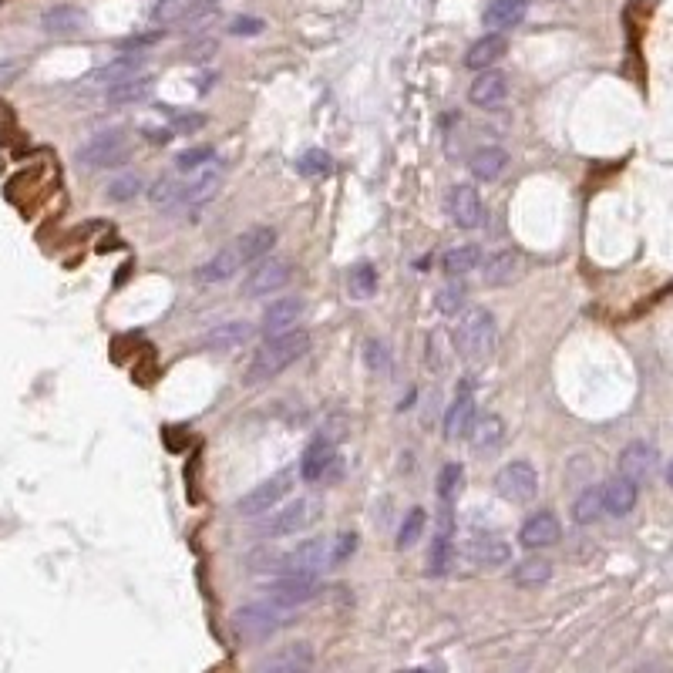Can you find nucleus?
I'll list each match as a JSON object with an SVG mask.
<instances>
[{"label":"nucleus","mask_w":673,"mask_h":673,"mask_svg":"<svg viewBox=\"0 0 673 673\" xmlns=\"http://www.w3.org/2000/svg\"><path fill=\"white\" fill-rule=\"evenodd\" d=\"M290 276H293V266L287 260H256L250 276L243 280V297L246 300L270 297V293H276L280 287H287Z\"/></svg>","instance_id":"7"},{"label":"nucleus","mask_w":673,"mask_h":673,"mask_svg":"<svg viewBox=\"0 0 673 673\" xmlns=\"http://www.w3.org/2000/svg\"><path fill=\"white\" fill-rule=\"evenodd\" d=\"M424 525H428L424 509H411L408 519H404V525H401V532H398V549H411L414 542L424 536Z\"/></svg>","instance_id":"43"},{"label":"nucleus","mask_w":673,"mask_h":673,"mask_svg":"<svg viewBox=\"0 0 673 673\" xmlns=\"http://www.w3.org/2000/svg\"><path fill=\"white\" fill-rule=\"evenodd\" d=\"M468 169H472L475 179L495 182L505 169H509V152L499 149V145H482L478 152H472V159H468Z\"/></svg>","instance_id":"24"},{"label":"nucleus","mask_w":673,"mask_h":673,"mask_svg":"<svg viewBox=\"0 0 673 673\" xmlns=\"http://www.w3.org/2000/svg\"><path fill=\"white\" fill-rule=\"evenodd\" d=\"M451 556H455V546H451V532H438L435 546H431L428 573H431V576H435V573H438V576H441V573H448Z\"/></svg>","instance_id":"41"},{"label":"nucleus","mask_w":673,"mask_h":673,"mask_svg":"<svg viewBox=\"0 0 673 673\" xmlns=\"http://www.w3.org/2000/svg\"><path fill=\"white\" fill-rule=\"evenodd\" d=\"M330 462H334V441L330 438H313L307 448H303L300 458V478L303 482H317L320 475H327Z\"/></svg>","instance_id":"19"},{"label":"nucleus","mask_w":673,"mask_h":673,"mask_svg":"<svg viewBox=\"0 0 673 673\" xmlns=\"http://www.w3.org/2000/svg\"><path fill=\"white\" fill-rule=\"evenodd\" d=\"M636 495H640V488H636L633 478L616 475L603 485V509L610 515H630L636 505Z\"/></svg>","instance_id":"23"},{"label":"nucleus","mask_w":673,"mask_h":673,"mask_svg":"<svg viewBox=\"0 0 673 673\" xmlns=\"http://www.w3.org/2000/svg\"><path fill=\"white\" fill-rule=\"evenodd\" d=\"M243 266V256H239L236 246H226V250H219L216 256H209L206 263L196 266V280L199 283H223L229 276H236V270Z\"/></svg>","instance_id":"21"},{"label":"nucleus","mask_w":673,"mask_h":673,"mask_svg":"<svg viewBox=\"0 0 673 673\" xmlns=\"http://www.w3.org/2000/svg\"><path fill=\"white\" fill-rule=\"evenodd\" d=\"M44 31L48 34H54V38H71V34H78V31H85V14L78 11V7H71V4H58V7H51L48 14H44Z\"/></svg>","instance_id":"26"},{"label":"nucleus","mask_w":673,"mask_h":673,"mask_svg":"<svg viewBox=\"0 0 673 673\" xmlns=\"http://www.w3.org/2000/svg\"><path fill=\"white\" fill-rule=\"evenodd\" d=\"M209 159H212V149H209V145H199V149H186V152L175 155V165H179L182 172H189V169H199V165H206Z\"/></svg>","instance_id":"46"},{"label":"nucleus","mask_w":673,"mask_h":673,"mask_svg":"<svg viewBox=\"0 0 673 673\" xmlns=\"http://www.w3.org/2000/svg\"><path fill=\"white\" fill-rule=\"evenodd\" d=\"M256 330L250 324H243V320H233V324H223L216 330H209L206 337H202V347L206 350H233V347H243L246 340H253Z\"/></svg>","instance_id":"27"},{"label":"nucleus","mask_w":673,"mask_h":673,"mask_svg":"<svg viewBox=\"0 0 673 673\" xmlns=\"http://www.w3.org/2000/svg\"><path fill=\"white\" fill-rule=\"evenodd\" d=\"M138 192H142V179H138V175H132V172H125V175H115V179L108 182L105 196L112 199V202H132Z\"/></svg>","instance_id":"40"},{"label":"nucleus","mask_w":673,"mask_h":673,"mask_svg":"<svg viewBox=\"0 0 673 673\" xmlns=\"http://www.w3.org/2000/svg\"><path fill=\"white\" fill-rule=\"evenodd\" d=\"M495 488H499V495H502L505 502L525 505V502L536 499L539 475H536V468H532L529 462H512V465L502 468L499 478H495Z\"/></svg>","instance_id":"8"},{"label":"nucleus","mask_w":673,"mask_h":673,"mask_svg":"<svg viewBox=\"0 0 673 673\" xmlns=\"http://www.w3.org/2000/svg\"><path fill=\"white\" fill-rule=\"evenodd\" d=\"M313 647L310 643H287V647H280L276 653H270L256 673H310L313 670Z\"/></svg>","instance_id":"9"},{"label":"nucleus","mask_w":673,"mask_h":673,"mask_svg":"<svg viewBox=\"0 0 673 673\" xmlns=\"http://www.w3.org/2000/svg\"><path fill=\"white\" fill-rule=\"evenodd\" d=\"M448 212L451 219H455L462 229H475L478 223H482V196H478L475 186H455L448 196Z\"/></svg>","instance_id":"14"},{"label":"nucleus","mask_w":673,"mask_h":673,"mask_svg":"<svg viewBox=\"0 0 673 673\" xmlns=\"http://www.w3.org/2000/svg\"><path fill=\"white\" fill-rule=\"evenodd\" d=\"M192 4H196V0H159V4H155V11H152V17L159 24H179L182 17L189 14Z\"/></svg>","instance_id":"44"},{"label":"nucleus","mask_w":673,"mask_h":673,"mask_svg":"<svg viewBox=\"0 0 673 673\" xmlns=\"http://www.w3.org/2000/svg\"><path fill=\"white\" fill-rule=\"evenodd\" d=\"M290 613L293 610H287V606H280V603H273V599L263 596L260 603H246L233 613V633L243 643L266 640V636H273L280 626L290 623Z\"/></svg>","instance_id":"2"},{"label":"nucleus","mask_w":673,"mask_h":673,"mask_svg":"<svg viewBox=\"0 0 673 673\" xmlns=\"http://www.w3.org/2000/svg\"><path fill=\"white\" fill-rule=\"evenodd\" d=\"M482 266V250L478 246H455L441 256V270H445L451 280H462V276L475 273Z\"/></svg>","instance_id":"29"},{"label":"nucleus","mask_w":673,"mask_h":673,"mask_svg":"<svg viewBox=\"0 0 673 673\" xmlns=\"http://www.w3.org/2000/svg\"><path fill=\"white\" fill-rule=\"evenodd\" d=\"M155 91L152 75H135L125 78L118 85H108V105H135V101H145Z\"/></svg>","instance_id":"28"},{"label":"nucleus","mask_w":673,"mask_h":673,"mask_svg":"<svg viewBox=\"0 0 673 673\" xmlns=\"http://www.w3.org/2000/svg\"><path fill=\"white\" fill-rule=\"evenodd\" d=\"M357 546H361L357 532H340L337 542H334V549H330V556H334V562H347L357 552Z\"/></svg>","instance_id":"47"},{"label":"nucleus","mask_w":673,"mask_h":673,"mask_svg":"<svg viewBox=\"0 0 673 673\" xmlns=\"http://www.w3.org/2000/svg\"><path fill=\"white\" fill-rule=\"evenodd\" d=\"M505 51H509V41H505V34L492 31V34H485V38H478L472 48L465 51V68L488 71V68H495V64L505 58Z\"/></svg>","instance_id":"15"},{"label":"nucleus","mask_w":673,"mask_h":673,"mask_svg":"<svg viewBox=\"0 0 673 673\" xmlns=\"http://www.w3.org/2000/svg\"><path fill=\"white\" fill-rule=\"evenodd\" d=\"M472 421H475V394H472V387L462 384L458 387V398L451 401V408L445 411L441 431H445L448 441H462L468 431H472Z\"/></svg>","instance_id":"11"},{"label":"nucleus","mask_w":673,"mask_h":673,"mask_svg":"<svg viewBox=\"0 0 673 673\" xmlns=\"http://www.w3.org/2000/svg\"><path fill=\"white\" fill-rule=\"evenodd\" d=\"M519 273H522V256L512 250L488 256L482 263V276H485L488 287H509V283L519 280Z\"/></svg>","instance_id":"20"},{"label":"nucleus","mask_w":673,"mask_h":673,"mask_svg":"<svg viewBox=\"0 0 673 673\" xmlns=\"http://www.w3.org/2000/svg\"><path fill=\"white\" fill-rule=\"evenodd\" d=\"M455 337H458V354L472 364H482L492 357L495 340H499V327H495V317L485 307H475V310H465Z\"/></svg>","instance_id":"3"},{"label":"nucleus","mask_w":673,"mask_h":673,"mask_svg":"<svg viewBox=\"0 0 673 673\" xmlns=\"http://www.w3.org/2000/svg\"><path fill=\"white\" fill-rule=\"evenodd\" d=\"M297 169L307 175V179H324V175H330V169H334V162H330V155L324 149H310L300 155Z\"/></svg>","instance_id":"42"},{"label":"nucleus","mask_w":673,"mask_h":673,"mask_svg":"<svg viewBox=\"0 0 673 673\" xmlns=\"http://www.w3.org/2000/svg\"><path fill=\"white\" fill-rule=\"evenodd\" d=\"M78 159L91 165V169H115V165H125L132 159V145H128L125 132L108 128V132H98L95 138H88V142L81 145Z\"/></svg>","instance_id":"4"},{"label":"nucleus","mask_w":673,"mask_h":673,"mask_svg":"<svg viewBox=\"0 0 673 673\" xmlns=\"http://www.w3.org/2000/svg\"><path fill=\"white\" fill-rule=\"evenodd\" d=\"M330 549L324 539H307L303 546H297L293 552H287V562H283V573H317L320 566L327 562ZM280 573V576H283Z\"/></svg>","instance_id":"17"},{"label":"nucleus","mask_w":673,"mask_h":673,"mask_svg":"<svg viewBox=\"0 0 673 673\" xmlns=\"http://www.w3.org/2000/svg\"><path fill=\"white\" fill-rule=\"evenodd\" d=\"M667 485H670V488H673V462H670V465H667Z\"/></svg>","instance_id":"51"},{"label":"nucleus","mask_w":673,"mask_h":673,"mask_svg":"<svg viewBox=\"0 0 673 673\" xmlns=\"http://www.w3.org/2000/svg\"><path fill=\"white\" fill-rule=\"evenodd\" d=\"M435 310L441 317H455V313L465 310V287L462 283H445L435 293Z\"/></svg>","instance_id":"38"},{"label":"nucleus","mask_w":673,"mask_h":673,"mask_svg":"<svg viewBox=\"0 0 673 673\" xmlns=\"http://www.w3.org/2000/svg\"><path fill=\"white\" fill-rule=\"evenodd\" d=\"M186 192H189V186L182 179H175V175H162V179L152 182L149 202L155 209H175V206L186 202Z\"/></svg>","instance_id":"30"},{"label":"nucleus","mask_w":673,"mask_h":673,"mask_svg":"<svg viewBox=\"0 0 673 673\" xmlns=\"http://www.w3.org/2000/svg\"><path fill=\"white\" fill-rule=\"evenodd\" d=\"M186 54H189L192 61H206V58H212V54H216V41H212V38L192 41L189 48H186Z\"/></svg>","instance_id":"49"},{"label":"nucleus","mask_w":673,"mask_h":673,"mask_svg":"<svg viewBox=\"0 0 673 673\" xmlns=\"http://www.w3.org/2000/svg\"><path fill=\"white\" fill-rule=\"evenodd\" d=\"M472 556H475V562L478 566H505L509 562V556H512V549L505 546L502 539H482V542H475L472 546Z\"/></svg>","instance_id":"36"},{"label":"nucleus","mask_w":673,"mask_h":673,"mask_svg":"<svg viewBox=\"0 0 673 673\" xmlns=\"http://www.w3.org/2000/svg\"><path fill=\"white\" fill-rule=\"evenodd\" d=\"M263 31V21H256V17H236L233 24H229V34H236V38H246V34H260Z\"/></svg>","instance_id":"48"},{"label":"nucleus","mask_w":673,"mask_h":673,"mask_svg":"<svg viewBox=\"0 0 673 673\" xmlns=\"http://www.w3.org/2000/svg\"><path fill=\"white\" fill-rule=\"evenodd\" d=\"M462 485H465V472H462V465H445L441 468V475H438V482H435V492H438V499H441V505L445 509H451V505L458 502V495H462Z\"/></svg>","instance_id":"34"},{"label":"nucleus","mask_w":673,"mask_h":673,"mask_svg":"<svg viewBox=\"0 0 673 673\" xmlns=\"http://www.w3.org/2000/svg\"><path fill=\"white\" fill-rule=\"evenodd\" d=\"M364 361L374 374H387L391 371V350L384 347V340H367L364 344Z\"/></svg>","instance_id":"45"},{"label":"nucleus","mask_w":673,"mask_h":673,"mask_svg":"<svg viewBox=\"0 0 673 673\" xmlns=\"http://www.w3.org/2000/svg\"><path fill=\"white\" fill-rule=\"evenodd\" d=\"M290 488H293V472H276L273 478H266V482L250 488V492H246L243 499H239L236 512L239 515H250V519L273 512L276 502H283L290 495Z\"/></svg>","instance_id":"5"},{"label":"nucleus","mask_w":673,"mask_h":673,"mask_svg":"<svg viewBox=\"0 0 673 673\" xmlns=\"http://www.w3.org/2000/svg\"><path fill=\"white\" fill-rule=\"evenodd\" d=\"M310 347V337L307 330H287V334H273L270 340H263L260 350L253 354V364L250 371H246V381L250 384H260V381H270V377L283 374L287 367L297 361V357L307 354Z\"/></svg>","instance_id":"1"},{"label":"nucleus","mask_w":673,"mask_h":673,"mask_svg":"<svg viewBox=\"0 0 673 673\" xmlns=\"http://www.w3.org/2000/svg\"><path fill=\"white\" fill-rule=\"evenodd\" d=\"M219 182H223V169H219V165H209V169H202L196 179H192V186L186 192V202H192V206H202V202H209L212 196H216Z\"/></svg>","instance_id":"33"},{"label":"nucleus","mask_w":673,"mask_h":673,"mask_svg":"<svg viewBox=\"0 0 673 673\" xmlns=\"http://www.w3.org/2000/svg\"><path fill=\"white\" fill-rule=\"evenodd\" d=\"M377 293V273L371 263H357L350 270V297L354 300H371Z\"/></svg>","instance_id":"37"},{"label":"nucleus","mask_w":673,"mask_h":673,"mask_svg":"<svg viewBox=\"0 0 673 673\" xmlns=\"http://www.w3.org/2000/svg\"><path fill=\"white\" fill-rule=\"evenodd\" d=\"M276 239H280V233H276L273 226H256V229H250V233L239 236L233 246L239 250V256H243V263H250V260H263V256H270Z\"/></svg>","instance_id":"25"},{"label":"nucleus","mask_w":673,"mask_h":673,"mask_svg":"<svg viewBox=\"0 0 673 673\" xmlns=\"http://www.w3.org/2000/svg\"><path fill=\"white\" fill-rule=\"evenodd\" d=\"M468 438H472V445L478 451H495L502 445L505 438V424L499 414H485V418H475L472 421V431H468Z\"/></svg>","instance_id":"31"},{"label":"nucleus","mask_w":673,"mask_h":673,"mask_svg":"<svg viewBox=\"0 0 673 673\" xmlns=\"http://www.w3.org/2000/svg\"><path fill=\"white\" fill-rule=\"evenodd\" d=\"M559 536H562V529H559V519L552 512H536L532 519H525V525L519 529V542L525 549L556 546Z\"/></svg>","instance_id":"13"},{"label":"nucleus","mask_w":673,"mask_h":673,"mask_svg":"<svg viewBox=\"0 0 673 673\" xmlns=\"http://www.w3.org/2000/svg\"><path fill=\"white\" fill-rule=\"evenodd\" d=\"M317 573H283L276 576L270 586L263 589L266 599H273V603L287 606V610H297V606L310 603L313 596H317Z\"/></svg>","instance_id":"6"},{"label":"nucleus","mask_w":673,"mask_h":673,"mask_svg":"<svg viewBox=\"0 0 673 673\" xmlns=\"http://www.w3.org/2000/svg\"><path fill=\"white\" fill-rule=\"evenodd\" d=\"M303 317V300L300 297H283L276 300L273 307H266L263 313V334H287V330L297 327V320Z\"/></svg>","instance_id":"16"},{"label":"nucleus","mask_w":673,"mask_h":673,"mask_svg":"<svg viewBox=\"0 0 673 673\" xmlns=\"http://www.w3.org/2000/svg\"><path fill=\"white\" fill-rule=\"evenodd\" d=\"M408 673H431V670H408Z\"/></svg>","instance_id":"52"},{"label":"nucleus","mask_w":673,"mask_h":673,"mask_svg":"<svg viewBox=\"0 0 673 673\" xmlns=\"http://www.w3.org/2000/svg\"><path fill=\"white\" fill-rule=\"evenodd\" d=\"M138 68H142V61H138V58H122L115 64L98 68L95 75H91V81H101V85H118V81H125V78H135Z\"/></svg>","instance_id":"39"},{"label":"nucleus","mask_w":673,"mask_h":673,"mask_svg":"<svg viewBox=\"0 0 673 673\" xmlns=\"http://www.w3.org/2000/svg\"><path fill=\"white\" fill-rule=\"evenodd\" d=\"M206 125V115H179L175 118V132H196Z\"/></svg>","instance_id":"50"},{"label":"nucleus","mask_w":673,"mask_h":673,"mask_svg":"<svg viewBox=\"0 0 673 673\" xmlns=\"http://www.w3.org/2000/svg\"><path fill=\"white\" fill-rule=\"evenodd\" d=\"M603 488H586L583 495L573 502V519L579 525H593L599 522V515H603Z\"/></svg>","instance_id":"35"},{"label":"nucleus","mask_w":673,"mask_h":673,"mask_svg":"<svg viewBox=\"0 0 673 673\" xmlns=\"http://www.w3.org/2000/svg\"><path fill=\"white\" fill-rule=\"evenodd\" d=\"M505 98H509V78L495 68L482 71V75L472 81V88H468V101H472L475 108H485V112L502 108Z\"/></svg>","instance_id":"10"},{"label":"nucleus","mask_w":673,"mask_h":673,"mask_svg":"<svg viewBox=\"0 0 673 673\" xmlns=\"http://www.w3.org/2000/svg\"><path fill=\"white\" fill-rule=\"evenodd\" d=\"M307 519H310V505L303 502V499H297V502H283L280 509H276L270 519L263 522V536H270V539H283V536H293V532H300L303 525H307Z\"/></svg>","instance_id":"12"},{"label":"nucleus","mask_w":673,"mask_h":673,"mask_svg":"<svg viewBox=\"0 0 673 673\" xmlns=\"http://www.w3.org/2000/svg\"><path fill=\"white\" fill-rule=\"evenodd\" d=\"M525 11H529V0H492V4L485 7V17L482 24L488 31H509V27L522 24L525 21Z\"/></svg>","instance_id":"22"},{"label":"nucleus","mask_w":673,"mask_h":673,"mask_svg":"<svg viewBox=\"0 0 673 673\" xmlns=\"http://www.w3.org/2000/svg\"><path fill=\"white\" fill-rule=\"evenodd\" d=\"M653 465H657V451H653L647 441H633V445L623 448V455H620V475L633 478L636 485H640L643 478L653 475Z\"/></svg>","instance_id":"18"},{"label":"nucleus","mask_w":673,"mask_h":673,"mask_svg":"<svg viewBox=\"0 0 673 673\" xmlns=\"http://www.w3.org/2000/svg\"><path fill=\"white\" fill-rule=\"evenodd\" d=\"M549 579H552V562H549V559H539V556L522 559L519 566L512 569V583H515V586H525V589H532V586H546Z\"/></svg>","instance_id":"32"}]
</instances>
